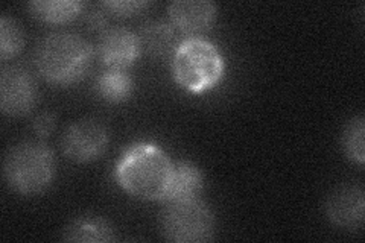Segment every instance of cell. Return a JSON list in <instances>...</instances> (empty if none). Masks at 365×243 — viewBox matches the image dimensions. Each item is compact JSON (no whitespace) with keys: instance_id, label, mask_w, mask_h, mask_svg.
<instances>
[{"instance_id":"1","label":"cell","mask_w":365,"mask_h":243,"mask_svg":"<svg viewBox=\"0 0 365 243\" xmlns=\"http://www.w3.org/2000/svg\"><path fill=\"white\" fill-rule=\"evenodd\" d=\"M173 169L174 163L158 145L137 142L122 154L114 175L119 186L133 198L163 201Z\"/></svg>"},{"instance_id":"2","label":"cell","mask_w":365,"mask_h":243,"mask_svg":"<svg viewBox=\"0 0 365 243\" xmlns=\"http://www.w3.org/2000/svg\"><path fill=\"white\" fill-rule=\"evenodd\" d=\"M93 46L81 33L56 31L43 37L36 51V67L53 86H72L81 81L93 61Z\"/></svg>"},{"instance_id":"3","label":"cell","mask_w":365,"mask_h":243,"mask_svg":"<svg viewBox=\"0 0 365 243\" xmlns=\"http://www.w3.org/2000/svg\"><path fill=\"white\" fill-rule=\"evenodd\" d=\"M56 161L53 150L43 142L26 140L8 149L4 158V177L11 190L36 196L53 182Z\"/></svg>"},{"instance_id":"4","label":"cell","mask_w":365,"mask_h":243,"mask_svg":"<svg viewBox=\"0 0 365 243\" xmlns=\"http://www.w3.org/2000/svg\"><path fill=\"white\" fill-rule=\"evenodd\" d=\"M225 61L218 46L201 37L178 43L173 53V73L177 84L190 93L209 91L222 79Z\"/></svg>"},{"instance_id":"5","label":"cell","mask_w":365,"mask_h":243,"mask_svg":"<svg viewBox=\"0 0 365 243\" xmlns=\"http://www.w3.org/2000/svg\"><path fill=\"white\" fill-rule=\"evenodd\" d=\"M160 231L174 243L209 242L215 234V214L200 198L166 201L160 213Z\"/></svg>"},{"instance_id":"6","label":"cell","mask_w":365,"mask_h":243,"mask_svg":"<svg viewBox=\"0 0 365 243\" xmlns=\"http://www.w3.org/2000/svg\"><path fill=\"white\" fill-rule=\"evenodd\" d=\"M110 134L98 119L86 118L73 122L64 131L61 148L64 155L75 163H91L107 150Z\"/></svg>"},{"instance_id":"7","label":"cell","mask_w":365,"mask_h":243,"mask_svg":"<svg viewBox=\"0 0 365 243\" xmlns=\"http://www.w3.org/2000/svg\"><path fill=\"white\" fill-rule=\"evenodd\" d=\"M38 99L36 79L28 68L9 64L0 72V110L5 115L20 118L31 113Z\"/></svg>"},{"instance_id":"8","label":"cell","mask_w":365,"mask_h":243,"mask_svg":"<svg viewBox=\"0 0 365 243\" xmlns=\"http://www.w3.org/2000/svg\"><path fill=\"white\" fill-rule=\"evenodd\" d=\"M324 213L327 221L338 228L359 229L365 216L364 189L358 184H342L329 193Z\"/></svg>"},{"instance_id":"9","label":"cell","mask_w":365,"mask_h":243,"mask_svg":"<svg viewBox=\"0 0 365 243\" xmlns=\"http://www.w3.org/2000/svg\"><path fill=\"white\" fill-rule=\"evenodd\" d=\"M140 52L139 36L123 26L106 29L98 43L99 60L108 68H118V71H125L133 66L140 56Z\"/></svg>"},{"instance_id":"10","label":"cell","mask_w":365,"mask_h":243,"mask_svg":"<svg viewBox=\"0 0 365 243\" xmlns=\"http://www.w3.org/2000/svg\"><path fill=\"white\" fill-rule=\"evenodd\" d=\"M168 16L175 29L198 37L213 26L218 8L210 0H174L168 6Z\"/></svg>"},{"instance_id":"11","label":"cell","mask_w":365,"mask_h":243,"mask_svg":"<svg viewBox=\"0 0 365 243\" xmlns=\"http://www.w3.org/2000/svg\"><path fill=\"white\" fill-rule=\"evenodd\" d=\"M116 239V229L106 217L90 213L76 216L63 231V240L66 242L107 243Z\"/></svg>"},{"instance_id":"12","label":"cell","mask_w":365,"mask_h":243,"mask_svg":"<svg viewBox=\"0 0 365 243\" xmlns=\"http://www.w3.org/2000/svg\"><path fill=\"white\" fill-rule=\"evenodd\" d=\"M137 36H139L142 51L153 58L173 55L178 46L175 28L168 20L153 19L145 21Z\"/></svg>"},{"instance_id":"13","label":"cell","mask_w":365,"mask_h":243,"mask_svg":"<svg viewBox=\"0 0 365 243\" xmlns=\"http://www.w3.org/2000/svg\"><path fill=\"white\" fill-rule=\"evenodd\" d=\"M204 187L202 172L197 165L190 161H178L174 163L173 177L163 201H182L200 198Z\"/></svg>"},{"instance_id":"14","label":"cell","mask_w":365,"mask_h":243,"mask_svg":"<svg viewBox=\"0 0 365 243\" xmlns=\"http://www.w3.org/2000/svg\"><path fill=\"white\" fill-rule=\"evenodd\" d=\"M84 4L79 0H32L28 4L29 14L48 25H63L83 13Z\"/></svg>"},{"instance_id":"15","label":"cell","mask_w":365,"mask_h":243,"mask_svg":"<svg viewBox=\"0 0 365 243\" xmlns=\"http://www.w3.org/2000/svg\"><path fill=\"white\" fill-rule=\"evenodd\" d=\"M96 91L102 100L108 103H122L131 98L134 81L125 71L108 68L99 75L96 81Z\"/></svg>"},{"instance_id":"16","label":"cell","mask_w":365,"mask_h":243,"mask_svg":"<svg viewBox=\"0 0 365 243\" xmlns=\"http://www.w3.org/2000/svg\"><path fill=\"white\" fill-rule=\"evenodd\" d=\"M25 46V32L11 16L0 17V58L4 61L19 55Z\"/></svg>"},{"instance_id":"17","label":"cell","mask_w":365,"mask_h":243,"mask_svg":"<svg viewBox=\"0 0 365 243\" xmlns=\"http://www.w3.org/2000/svg\"><path fill=\"white\" fill-rule=\"evenodd\" d=\"M364 134V115H356V118L350 119L349 123L346 125L344 131H342V149H344L347 158L351 160L353 163H358L359 166L365 163Z\"/></svg>"},{"instance_id":"18","label":"cell","mask_w":365,"mask_h":243,"mask_svg":"<svg viewBox=\"0 0 365 243\" xmlns=\"http://www.w3.org/2000/svg\"><path fill=\"white\" fill-rule=\"evenodd\" d=\"M148 6H150V2L146 0H106L101 4V8L107 14L116 17H133L140 14Z\"/></svg>"},{"instance_id":"19","label":"cell","mask_w":365,"mask_h":243,"mask_svg":"<svg viewBox=\"0 0 365 243\" xmlns=\"http://www.w3.org/2000/svg\"><path fill=\"white\" fill-rule=\"evenodd\" d=\"M55 125H56V119H55L53 113L43 111V113H40L37 115L36 119H34L32 130H34V133L37 134V137L46 138V137H49L53 133Z\"/></svg>"},{"instance_id":"20","label":"cell","mask_w":365,"mask_h":243,"mask_svg":"<svg viewBox=\"0 0 365 243\" xmlns=\"http://www.w3.org/2000/svg\"><path fill=\"white\" fill-rule=\"evenodd\" d=\"M86 21L90 29H95V31H101V29H106L107 26V13L102 8H95V9H90L87 16H86Z\"/></svg>"}]
</instances>
